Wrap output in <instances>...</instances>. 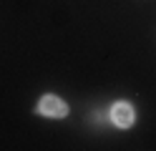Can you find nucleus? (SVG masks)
Instances as JSON below:
<instances>
[{
    "mask_svg": "<svg viewBox=\"0 0 156 151\" xmlns=\"http://www.w3.org/2000/svg\"><path fill=\"white\" fill-rule=\"evenodd\" d=\"M133 118H136V113H133L131 103H126V101L113 103V108H111V121H113L119 128H129V126L133 124Z\"/></svg>",
    "mask_w": 156,
    "mask_h": 151,
    "instance_id": "nucleus-2",
    "label": "nucleus"
},
{
    "mask_svg": "<svg viewBox=\"0 0 156 151\" xmlns=\"http://www.w3.org/2000/svg\"><path fill=\"white\" fill-rule=\"evenodd\" d=\"M38 111H41V113H45V116L58 118V116H66V113H68V106H66V101H63V98H58V96H53V93H48V96L41 98V103H38Z\"/></svg>",
    "mask_w": 156,
    "mask_h": 151,
    "instance_id": "nucleus-1",
    "label": "nucleus"
}]
</instances>
